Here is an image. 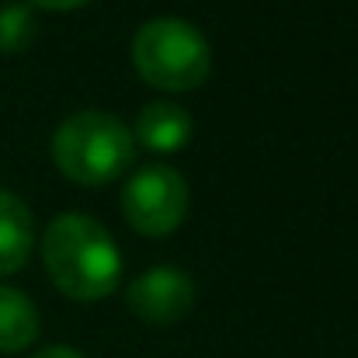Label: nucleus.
I'll use <instances>...</instances> for the list:
<instances>
[{
  "instance_id": "obj_1",
  "label": "nucleus",
  "mask_w": 358,
  "mask_h": 358,
  "mask_svg": "<svg viewBox=\"0 0 358 358\" xmlns=\"http://www.w3.org/2000/svg\"><path fill=\"white\" fill-rule=\"evenodd\" d=\"M42 264L52 285L77 303L105 299L122 285L119 243L84 213H63L45 227Z\"/></svg>"
},
{
  "instance_id": "obj_2",
  "label": "nucleus",
  "mask_w": 358,
  "mask_h": 358,
  "mask_svg": "<svg viewBox=\"0 0 358 358\" xmlns=\"http://www.w3.org/2000/svg\"><path fill=\"white\" fill-rule=\"evenodd\" d=\"M52 160L63 178L84 188L112 185L136 160L129 125L108 112H77L52 136Z\"/></svg>"
},
{
  "instance_id": "obj_3",
  "label": "nucleus",
  "mask_w": 358,
  "mask_h": 358,
  "mask_svg": "<svg viewBox=\"0 0 358 358\" xmlns=\"http://www.w3.org/2000/svg\"><path fill=\"white\" fill-rule=\"evenodd\" d=\"M132 66L157 91H195L213 73V49L192 21L153 17L132 35Z\"/></svg>"
},
{
  "instance_id": "obj_4",
  "label": "nucleus",
  "mask_w": 358,
  "mask_h": 358,
  "mask_svg": "<svg viewBox=\"0 0 358 358\" xmlns=\"http://www.w3.org/2000/svg\"><path fill=\"white\" fill-rule=\"evenodd\" d=\"M122 213L136 234L167 237L188 216V181L167 164L143 167L122 188Z\"/></svg>"
},
{
  "instance_id": "obj_5",
  "label": "nucleus",
  "mask_w": 358,
  "mask_h": 358,
  "mask_svg": "<svg viewBox=\"0 0 358 358\" xmlns=\"http://www.w3.org/2000/svg\"><path fill=\"white\" fill-rule=\"evenodd\" d=\"M125 303L143 324L171 327V324H178L192 313L195 285H192L188 271L164 264V268H150L139 278H132L129 292H125Z\"/></svg>"
},
{
  "instance_id": "obj_6",
  "label": "nucleus",
  "mask_w": 358,
  "mask_h": 358,
  "mask_svg": "<svg viewBox=\"0 0 358 358\" xmlns=\"http://www.w3.org/2000/svg\"><path fill=\"white\" fill-rule=\"evenodd\" d=\"M132 139H139L150 153H178L192 139V115L181 105L153 101L136 115Z\"/></svg>"
},
{
  "instance_id": "obj_7",
  "label": "nucleus",
  "mask_w": 358,
  "mask_h": 358,
  "mask_svg": "<svg viewBox=\"0 0 358 358\" xmlns=\"http://www.w3.org/2000/svg\"><path fill=\"white\" fill-rule=\"evenodd\" d=\"M35 243V220L31 209L14 195L0 188V275H14L24 268Z\"/></svg>"
},
{
  "instance_id": "obj_8",
  "label": "nucleus",
  "mask_w": 358,
  "mask_h": 358,
  "mask_svg": "<svg viewBox=\"0 0 358 358\" xmlns=\"http://www.w3.org/2000/svg\"><path fill=\"white\" fill-rule=\"evenodd\" d=\"M35 338H38V310L24 292L0 285V352L3 355L24 352L31 348Z\"/></svg>"
},
{
  "instance_id": "obj_9",
  "label": "nucleus",
  "mask_w": 358,
  "mask_h": 358,
  "mask_svg": "<svg viewBox=\"0 0 358 358\" xmlns=\"http://www.w3.org/2000/svg\"><path fill=\"white\" fill-rule=\"evenodd\" d=\"M35 35V14L28 3H0V52H21L28 49Z\"/></svg>"
},
{
  "instance_id": "obj_10",
  "label": "nucleus",
  "mask_w": 358,
  "mask_h": 358,
  "mask_svg": "<svg viewBox=\"0 0 358 358\" xmlns=\"http://www.w3.org/2000/svg\"><path fill=\"white\" fill-rule=\"evenodd\" d=\"M28 7H42V10H73V7H84L87 0H24Z\"/></svg>"
},
{
  "instance_id": "obj_11",
  "label": "nucleus",
  "mask_w": 358,
  "mask_h": 358,
  "mask_svg": "<svg viewBox=\"0 0 358 358\" xmlns=\"http://www.w3.org/2000/svg\"><path fill=\"white\" fill-rule=\"evenodd\" d=\"M31 358H84V355H80V352H73V348H66V345H49V348L35 352Z\"/></svg>"
}]
</instances>
